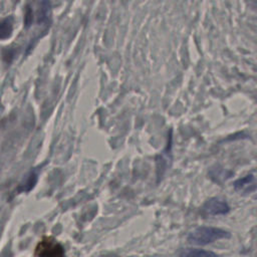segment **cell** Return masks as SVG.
<instances>
[{"label": "cell", "instance_id": "6da1fadb", "mask_svg": "<svg viewBox=\"0 0 257 257\" xmlns=\"http://www.w3.org/2000/svg\"><path fill=\"white\" fill-rule=\"evenodd\" d=\"M230 237V232L225 229L211 226H199L188 234L187 240L193 245L205 246L218 240L229 239Z\"/></svg>", "mask_w": 257, "mask_h": 257}, {"label": "cell", "instance_id": "7a4b0ae2", "mask_svg": "<svg viewBox=\"0 0 257 257\" xmlns=\"http://www.w3.org/2000/svg\"><path fill=\"white\" fill-rule=\"evenodd\" d=\"M37 257H64V248L51 237H44L35 248Z\"/></svg>", "mask_w": 257, "mask_h": 257}, {"label": "cell", "instance_id": "3957f363", "mask_svg": "<svg viewBox=\"0 0 257 257\" xmlns=\"http://www.w3.org/2000/svg\"><path fill=\"white\" fill-rule=\"evenodd\" d=\"M230 211V206L228 203L219 198L213 197L205 201L200 209V213L204 217H215L220 215H226Z\"/></svg>", "mask_w": 257, "mask_h": 257}, {"label": "cell", "instance_id": "277c9868", "mask_svg": "<svg viewBox=\"0 0 257 257\" xmlns=\"http://www.w3.org/2000/svg\"><path fill=\"white\" fill-rule=\"evenodd\" d=\"M234 190L241 195H248L257 191V179L254 175H246L233 183Z\"/></svg>", "mask_w": 257, "mask_h": 257}, {"label": "cell", "instance_id": "5b68a950", "mask_svg": "<svg viewBox=\"0 0 257 257\" xmlns=\"http://www.w3.org/2000/svg\"><path fill=\"white\" fill-rule=\"evenodd\" d=\"M178 257H221L216 252L195 247H184L179 250Z\"/></svg>", "mask_w": 257, "mask_h": 257}, {"label": "cell", "instance_id": "8992f818", "mask_svg": "<svg viewBox=\"0 0 257 257\" xmlns=\"http://www.w3.org/2000/svg\"><path fill=\"white\" fill-rule=\"evenodd\" d=\"M13 32V22L11 17H7L0 21V39H7Z\"/></svg>", "mask_w": 257, "mask_h": 257}, {"label": "cell", "instance_id": "52a82bcc", "mask_svg": "<svg viewBox=\"0 0 257 257\" xmlns=\"http://www.w3.org/2000/svg\"><path fill=\"white\" fill-rule=\"evenodd\" d=\"M36 182H37V173L36 172H31L27 176L24 183L21 184V186L19 188V191L20 192H29L30 190L33 189Z\"/></svg>", "mask_w": 257, "mask_h": 257}, {"label": "cell", "instance_id": "ba28073f", "mask_svg": "<svg viewBox=\"0 0 257 257\" xmlns=\"http://www.w3.org/2000/svg\"><path fill=\"white\" fill-rule=\"evenodd\" d=\"M210 176L212 178V180H214L216 183L222 184L224 181H226L228 178H230L231 173L225 170H221V168L219 169H213L212 172L210 173Z\"/></svg>", "mask_w": 257, "mask_h": 257}, {"label": "cell", "instance_id": "9c48e42d", "mask_svg": "<svg viewBox=\"0 0 257 257\" xmlns=\"http://www.w3.org/2000/svg\"><path fill=\"white\" fill-rule=\"evenodd\" d=\"M49 11H50L49 1L48 0H44L41 3V7L39 8V14H38L39 23L43 22V21H46V19L48 18V15H49Z\"/></svg>", "mask_w": 257, "mask_h": 257}, {"label": "cell", "instance_id": "30bf717a", "mask_svg": "<svg viewBox=\"0 0 257 257\" xmlns=\"http://www.w3.org/2000/svg\"><path fill=\"white\" fill-rule=\"evenodd\" d=\"M33 20V14H32V9L27 6L26 7V12H25V17H24V24L26 27H29L32 24Z\"/></svg>", "mask_w": 257, "mask_h": 257}, {"label": "cell", "instance_id": "8fae6325", "mask_svg": "<svg viewBox=\"0 0 257 257\" xmlns=\"http://www.w3.org/2000/svg\"><path fill=\"white\" fill-rule=\"evenodd\" d=\"M255 3H256V4H255V6H256V8H257V2L255 1Z\"/></svg>", "mask_w": 257, "mask_h": 257}]
</instances>
